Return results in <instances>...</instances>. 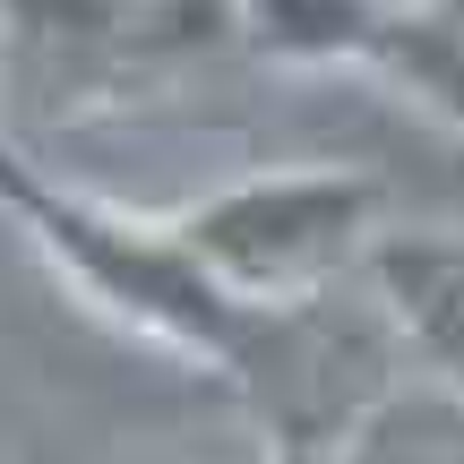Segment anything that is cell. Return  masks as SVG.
Here are the masks:
<instances>
[{
    "label": "cell",
    "mask_w": 464,
    "mask_h": 464,
    "mask_svg": "<svg viewBox=\"0 0 464 464\" xmlns=\"http://www.w3.org/2000/svg\"><path fill=\"white\" fill-rule=\"evenodd\" d=\"M379 9H387V0H379Z\"/></svg>",
    "instance_id": "cell-8"
},
{
    "label": "cell",
    "mask_w": 464,
    "mask_h": 464,
    "mask_svg": "<svg viewBox=\"0 0 464 464\" xmlns=\"http://www.w3.org/2000/svg\"><path fill=\"white\" fill-rule=\"evenodd\" d=\"M362 284L379 293L404 362L464 387V232H379L362 249Z\"/></svg>",
    "instance_id": "cell-4"
},
{
    "label": "cell",
    "mask_w": 464,
    "mask_h": 464,
    "mask_svg": "<svg viewBox=\"0 0 464 464\" xmlns=\"http://www.w3.org/2000/svg\"><path fill=\"white\" fill-rule=\"evenodd\" d=\"M164 224L232 310H266L362 276V249L387 232V181L353 164H284L207 189Z\"/></svg>",
    "instance_id": "cell-3"
},
{
    "label": "cell",
    "mask_w": 464,
    "mask_h": 464,
    "mask_svg": "<svg viewBox=\"0 0 464 464\" xmlns=\"http://www.w3.org/2000/svg\"><path fill=\"white\" fill-rule=\"evenodd\" d=\"M362 69L464 138V0H387Z\"/></svg>",
    "instance_id": "cell-5"
},
{
    "label": "cell",
    "mask_w": 464,
    "mask_h": 464,
    "mask_svg": "<svg viewBox=\"0 0 464 464\" xmlns=\"http://www.w3.org/2000/svg\"><path fill=\"white\" fill-rule=\"evenodd\" d=\"M216 370L241 387L266 464H327L335 439L404 379V344L387 327L379 293L344 276L327 293L241 310Z\"/></svg>",
    "instance_id": "cell-1"
},
{
    "label": "cell",
    "mask_w": 464,
    "mask_h": 464,
    "mask_svg": "<svg viewBox=\"0 0 464 464\" xmlns=\"http://www.w3.org/2000/svg\"><path fill=\"white\" fill-rule=\"evenodd\" d=\"M232 34L276 69H362L379 0H232Z\"/></svg>",
    "instance_id": "cell-7"
},
{
    "label": "cell",
    "mask_w": 464,
    "mask_h": 464,
    "mask_svg": "<svg viewBox=\"0 0 464 464\" xmlns=\"http://www.w3.org/2000/svg\"><path fill=\"white\" fill-rule=\"evenodd\" d=\"M0 216L26 232V241L69 276V293L95 301L112 327L147 335V344L181 353V362H207V370L224 362L241 310L189 266V249L172 241L164 216H130V207L86 198V189H61L17 147H0Z\"/></svg>",
    "instance_id": "cell-2"
},
{
    "label": "cell",
    "mask_w": 464,
    "mask_h": 464,
    "mask_svg": "<svg viewBox=\"0 0 464 464\" xmlns=\"http://www.w3.org/2000/svg\"><path fill=\"white\" fill-rule=\"evenodd\" d=\"M258 464H266V456H258Z\"/></svg>",
    "instance_id": "cell-9"
},
{
    "label": "cell",
    "mask_w": 464,
    "mask_h": 464,
    "mask_svg": "<svg viewBox=\"0 0 464 464\" xmlns=\"http://www.w3.org/2000/svg\"><path fill=\"white\" fill-rule=\"evenodd\" d=\"M327 464H464V387H448V379H396L327 448Z\"/></svg>",
    "instance_id": "cell-6"
}]
</instances>
